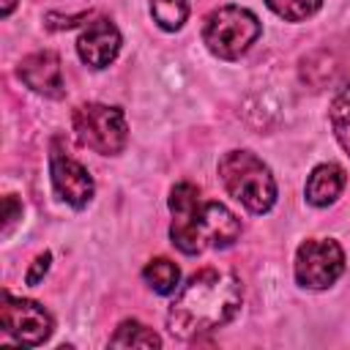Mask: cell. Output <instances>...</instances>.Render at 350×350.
<instances>
[{"label":"cell","instance_id":"1","mask_svg":"<svg viewBox=\"0 0 350 350\" xmlns=\"http://www.w3.org/2000/svg\"><path fill=\"white\" fill-rule=\"evenodd\" d=\"M243 287L230 271L202 268L189 276L167 309V328L175 339H191L227 325L241 309Z\"/></svg>","mask_w":350,"mask_h":350},{"label":"cell","instance_id":"2","mask_svg":"<svg viewBox=\"0 0 350 350\" xmlns=\"http://www.w3.org/2000/svg\"><path fill=\"white\" fill-rule=\"evenodd\" d=\"M170 238L183 254L224 249L241 235V221L221 202H205L194 183H178L170 191Z\"/></svg>","mask_w":350,"mask_h":350},{"label":"cell","instance_id":"3","mask_svg":"<svg viewBox=\"0 0 350 350\" xmlns=\"http://www.w3.org/2000/svg\"><path fill=\"white\" fill-rule=\"evenodd\" d=\"M219 178L230 197H235L246 211L265 213L276 202V180L254 153L230 150L219 159Z\"/></svg>","mask_w":350,"mask_h":350},{"label":"cell","instance_id":"4","mask_svg":"<svg viewBox=\"0 0 350 350\" xmlns=\"http://www.w3.org/2000/svg\"><path fill=\"white\" fill-rule=\"evenodd\" d=\"M260 36V19L241 5H221L208 14L202 25V41L221 60L241 57Z\"/></svg>","mask_w":350,"mask_h":350},{"label":"cell","instance_id":"5","mask_svg":"<svg viewBox=\"0 0 350 350\" xmlns=\"http://www.w3.org/2000/svg\"><path fill=\"white\" fill-rule=\"evenodd\" d=\"M74 131L82 145L101 156H115L126 148L129 126L126 115L118 107L107 104H82L74 109Z\"/></svg>","mask_w":350,"mask_h":350},{"label":"cell","instance_id":"6","mask_svg":"<svg viewBox=\"0 0 350 350\" xmlns=\"http://www.w3.org/2000/svg\"><path fill=\"white\" fill-rule=\"evenodd\" d=\"M345 271V252L331 238L304 241L295 252V279L301 287L325 290Z\"/></svg>","mask_w":350,"mask_h":350},{"label":"cell","instance_id":"7","mask_svg":"<svg viewBox=\"0 0 350 350\" xmlns=\"http://www.w3.org/2000/svg\"><path fill=\"white\" fill-rule=\"evenodd\" d=\"M0 323H3V331L25 347L44 345L52 334V314L36 301L14 298L8 290H3Z\"/></svg>","mask_w":350,"mask_h":350},{"label":"cell","instance_id":"8","mask_svg":"<svg viewBox=\"0 0 350 350\" xmlns=\"http://www.w3.org/2000/svg\"><path fill=\"white\" fill-rule=\"evenodd\" d=\"M49 175H52V186H55L57 197L63 202H68L71 208H85L93 200L96 183H93L90 172L77 159L63 153L57 145L49 153Z\"/></svg>","mask_w":350,"mask_h":350},{"label":"cell","instance_id":"9","mask_svg":"<svg viewBox=\"0 0 350 350\" xmlns=\"http://www.w3.org/2000/svg\"><path fill=\"white\" fill-rule=\"evenodd\" d=\"M77 52L79 60L88 63L90 68H107L120 52V33L115 22H109L107 16L88 22L77 38Z\"/></svg>","mask_w":350,"mask_h":350},{"label":"cell","instance_id":"10","mask_svg":"<svg viewBox=\"0 0 350 350\" xmlns=\"http://www.w3.org/2000/svg\"><path fill=\"white\" fill-rule=\"evenodd\" d=\"M19 79L49 98H60L63 96V68H60V57L52 49H41L33 52L27 57H22L19 63Z\"/></svg>","mask_w":350,"mask_h":350},{"label":"cell","instance_id":"11","mask_svg":"<svg viewBox=\"0 0 350 350\" xmlns=\"http://www.w3.org/2000/svg\"><path fill=\"white\" fill-rule=\"evenodd\" d=\"M345 180L347 178H345V170L339 164H334V161L320 164V167L312 170L309 180H306V200L317 208H325L342 194Z\"/></svg>","mask_w":350,"mask_h":350},{"label":"cell","instance_id":"12","mask_svg":"<svg viewBox=\"0 0 350 350\" xmlns=\"http://www.w3.org/2000/svg\"><path fill=\"white\" fill-rule=\"evenodd\" d=\"M109 347H161V336L137 320H123L109 336Z\"/></svg>","mask_w":350,"mask_h":350},{"label":"cell","instance_id":"13","mask_svg":"<svg viewBox=\"0 0 350 350\" xmlns=\"http://www.w3.org/2000/svg\"><path fill=\"white\" fill-rule=\"evenodd\" d=\"M142 279H145L159 295H170V293H175V287H178L180 271H178V265H175L172 260L156 257V260H150V262L145 265Z\"/></svg>","mask_w":350,"mask_h":350},{"label":"cell","instance_id":"14","mask_svg":"<svg viewBox=\"0 0 350 350\" xmlns=\"http://www.w3.org/2000/svg\"><path fill=\"white\" fill-rule=\"evenodd\" d=\"M328 118H331V129H334L339 145H342L345 153L350 156V82H347V85L336 93V98L331 101Z\"/></svg>","mask_w":350,"mask_h":350},{"label":"cell","instance_id":"15","mask_svg":"<svg viewBox=\"0 0 350 350\" xmlns=\"http://www.w3.org/2000/svg\"><path fill=\"white\" fill-rule=\"evenodd\" d=\"M150 14L164 30H178L189 16V0H150Z\"/></svg>","mask_w":350,"mask_h":350},{"label":"cell","instance_id":"16","mask_svg":"<svg viewBox=\"0 0 350 350\" xmlns=\"http://www.w3.org/2000/svg\"><path fill=\"white\" fill-rule=\"evenodd\" d=\"M265 3L276 16L287 22H304L312 14H317L323 5V0H265Z\"/></svg>","mask_w":350,"mask_h":350},{"label":"cell","instance_id":"17","mask_svg":"<svg viewBox=\"0 0 350 350\" xmlns=\"http://www.w3.org/2000/svg\"><path fill=\"white\" fill-rule=\"evenodd\" d=\"M49 260H52V254L49 252H44V254H38L36 260H33V268L27 271V284H38V279L46 273V268H49Z\"/></svg>","mask_w":350,"mask_h":350},{"label":"cell","instance_id":"18","mask_svg":"<svg viewBox=\"0 0 350 350\" xmlns=\"http://www.w3.org/2000/svg\"><path fill=\"white\" fill-rule=\"evenodd\" d=\"M3 202H5V219H3V232H8V230H11V224L16 221V216L22 213V205H19V202H16V200H14L11 194H8V197H5Z\"/></svg>","mask_w":350,"mask_h":350},{"label":"cell","instance_id":"19","mask_svg":"<svg viewBox=\"0 0 350 350\" xmlns=\"http://www.w3.org/2000/svg\"><path fill=\"white\" fill-rule=\"evenodd\" d=\"M14 5H16V0H3V8H0V14H3V16H8V14L14 11Z\"/></svg>","mask_w":350,"mask_h":350}]
</instances>
